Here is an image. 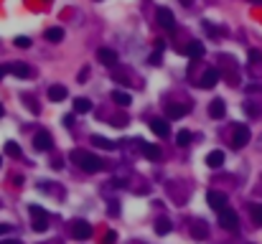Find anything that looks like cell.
Masks as SVG:
<instances>
[{"mask_svg": "<svg viewBox=\"0 0 262 244\" xmlns=\"http://www.w3.org/2000/svg\"><path fill=\"white\" fill-rule=\"evenodd\" d=\"M71 158L79 163V168H82L84 173H99V171L107 168V163H104L102 158H97V155H92V153H84V150H74Z\"/></svg>", "mask_w": 262, "mask_h": 244, "instance_id": "1", "label": "cell"}, {"mask_svg": "<svg viewBox=\"0 0 262 244\" xmlns=\"http://www.w3.org/2000/svg\"><path fill=\"white\" fill-rule=\"evenodd\" d=\"M28 211H31V224H33V231H46L49 229V211H44L41 206H36V203H31L28 206Z\"/></svg>", "mask_w": 262, "mask_h": 244, "instance_id": "2", "label": "cell"}, {"mask_svg": "<svg viewBox=\"0 0 262 244\" xmlns=\"http://www.w3.org/2000/svg\"><path fill=\"white\" fill-rule=\"evenodd\" d=\"M168 193H171V198L178 203V206H183L186 198H189V193H191V188H186V183H181V181H171L168 183Z\"/></svg>", "mask_w": 262, "mask_h": 244, "instance_id": "3", "label": "cell"}, {"mask_svg": "<svg viewBox=\"0 0 262 244\" xmlns=\"http://www.w3.org/2000/svg\"><path fill=\"white\" fill-rule=\"evenodd\" d=\"M219 224H221V229H227V231H237V229H239V216H237V211H234V209L219 211Z\"/></svg>", "mask_w": 262, "mask_h": 244, "instance_id": "4", "label": "cell"}, {"mask_svg": "<svg viewBox=\"0 0 262 244\" xmlns=\"http://www.w3.org/2000/svg\"><path fill=\"white\" fill-rule=\"evenodd\" d=\"M206 203L214 209V211H224V209H229L227 203H229V198H227V193L224 191H209L206 193Z\"/></svg>", "mask_w": 262, "mask_h": 244, "instance_id": "5", "label": "cell"}, {"mask_svg": "<svg viewBox=\"0 0 262 244\" xmlns=\"http://www.w3.org/2000/svg\"><path fill=\"white\" fill-rule=\"evenodd\" d=\"M33 148L39 150V153H51V150H54V138H51V133L39 130V133H36V138H33Z\"/></svg>", "mask_w": 262, "mask_h": 244, "instance_id": "6", "label": "cell"}, {"mask_svg": "<svg viewBox=\"0 0 262 244\" xmlns=\"http://www.w3.org/2000/svg\"><path fill=\"white\" fill-rule=\"evenodd\" d=\"M156 21H158V26L161 28H166V31H176V16H173V11L171 8H158L156 11Z\"/></svg>", "mask_w": 262, "mask_h": 244, "instance_id": "7", "label": "cell"}, {"mask_svg": "<svg viewBox=\"0 0 262 244\" xmlns=\"http://www.w3.org/2000/svg\"><path fill=\"white\" fill-rule=\"evenodd\" d=\"M249 138H252V133H249V128L247 125H234V133H232V148H244L247 143H249Z\"/></svg>", "mask_w": 262, "mask_h": 244, "instance_id": "8", "label": "cell"}, {"mask_svg": "<svg viewBox=\"0 0 262 244\" xmlns=\"http://www.w3.org/2000/svg\"><path fill=\"white\" fill-rule=\"evenodd\" d=\"M71 236L79 239V241L89 239V236H92V224H89V221H82V219L71 221Z\"/></svg>", "mask_w": 262, "mask_h": 244, "instance_id": "9", "label": "cell"}, {"mask_svg": "<svg viewBox=\"0 0 262 244\" xmlns=\"http://www.w3.org/2000/svg\"><path fill=\"white\" fill-rule=\"evenodd\" d=\"M189 112H191V104H176V102H171L166 107V117L168 119H181V117H186Z\"/></svg>", "mask_w": 262, "mask_h": 244, "instance_id": "10", "label": "cell"}, {"mask_svg": "<svg viewBox=\"0 0 262 244\" xmlns=\"http://www.w3.org/2000/svg\"><path fill=\"white\" fill-rule=\"evenodd\" d=\"M97 59H99V64H102V66H107V69H115V66H117V61H120V59H117V54L112 51V49H99V51H97Z\"/></svg>", "mask_w": 262, "mask_h": 244, "instance_id": "11", "label": "cell"}, {"mask_svg": "<svg viewBox=\"0 0 262 244\" xmlns=\"http://www.w3.org/2000/svg\"><path fill=\"white\" fill-rule=\"evenodd\" d=\"M219 84V71L211 66V69H206L204 74H201V81H199V87H204V89H214Z\"/></svg>", "mask_w": 262, "mask_h": 244, "instance_id": "12", "label": "cell"}, {"mask_svg": "<svg viewBox=\"0 0 262 244\" xmlns=\"http://www.w3.org/2000/svg\"><path fill=\"white\" fill-rule=\"evenodd\" d=\"M151 130L158 135V138H168L171 135V125L163 119V117H156V119H151Z\"/></svg>", "mask_w": 262, "mask_h": 244, "instance_id": "13", "label": "cell"}, {"mask_svg": "<svg viewBox=\"0 0 262 244\" xmlns=\"http://www.w3.org/2000/svg\"><path fill=\"white\" fill-rule=\"evenodd\" d=\"M140 153H143L148 160H161V155H163L156 143H140Z\"/></svg>", "mask_w": 262, "mask_h": 244, "instance_id": "14", "label": "cell"}, {"mask_svg": "<svg viewBox=\"0 0 262 244\" xmlns=\"http://www.w3.org/2000/svg\"><path fill=\"white\" fill-rule=\"evenodd\" d=\"M6 71H11V74H13V76H18V79H28V76L33 74V71H31V66H28V64H21V61H13Z\"/></svg>", "mask_w": 262, "mask_h": 244, "instance_id": "15", "label": "cell"}, {"mask_svg": "<svg viewBox=\"0 0 262 244\" xmlns=\"http://www.w3.org/2000/svg\"><path fill=\"white\" fill-rule=\"evenodd\" d=\"M66 97H69V92H66L64 84H51V87H49V99H51V102H64Z\"/></svg>", "mask_w": 262, "mask_h": 244, "instance_id": "16", "label": "cell"}, {"mask_svg": "<svg viewBox=\"0 0 262 244\" xmlns=\"http://www.w3.org/2000/svg\"><path fill=\"white\" fill-rule=\"evenodd\" d=\"M209 114H211L214 119H221L224 114H227V104H224V99H211V104H209Z\"/></svg>", "mask_w": 262, "mask_h": 244, "instance_id": "17", "label": "cell"}, {"mask_svg": "<svg viewBox=\"0 0 262 244\" xmlns=\"http://www.w3.org/2000/svg\"><path fill=\"white\" fill-rule=\"evenodd\" d=\"M112 102L120 104V107H130L133 104V94L130 92H122V89H115V92H112Z\"/></svg>", "mask_w": 262, "mask_h": 244, "instance_id": "18", "label": "cell"}, {"mask_svg": "<svg viewBox=\"0 0 262 244\" xmlns=\"http://www.w3.org/2000/svg\"><path fill=\"white\" fill-rule=\"evenodd\" d=\"M206 166L214 168V171L221 168V166H224V153H221V150H211V153L206 155Z\"/></svg>", "mask_w": 262, "mask_h": 244, "instance_id": "19", "label": "cell"}, {"mask_svg": "<svg viewBox=\"0 0 262 244\" xmlns=\"http://www.w3.org/2000/svg\"><path fill=\"white\" fill-rule=\"evenodd\" d=\"M92 109H94V104L87 97H77V99H74V112H77V114H87Z\"/></svg>", "mask_w": 262, "mask_h": 244, "instance_id": "20", "label": "cell"}, {"mask_svg": "<svg viewBox=\"0 0 262 244\" xmlns=\"http://www.w3.org/2000/svg\"><path fill=\"white\" fill-rule=\"evenodd\" d=\"M186 54H189L194 61H199L204 56V44H201V41H191V44L186 46Z\"/></svg>", "mask_w": 262, "mask_h": 244, "instance_id": "21", "label": "cell"}, {"mask_svg": "<svg viewBox=\"0 0 262 244\" xmlns=\"http://www.w3.org/2000/svg\"><path fill=\"white\" fill-rule=\"evenodd\" d=\"M191 236L199 239V241L206 239V236H209V226H206L204 221H194V224H191Z\"/></svg>", "mask_w": 262, "mask_h": 244, "instance_id": "22", "label": "cell"}, {"mask_svg": "<svg viewBox=\"0 0 262 244\" xmlns=\"http://www.w3.org/2000/svg\"><path fill=\"white\" fill-rule=\"evenodd\" d=\"M171 229H173V224H171V219H168V216L156 219V234H158V236H166Z\"/></svg>", "mask_w": 262, "mask_h": 244, "instance_id": "23", "label": "cell"}, {"mask_svg": "<svg viewBox=\"0 0 262 244\" xmlns=\"http://www.w3.org/2000/svg\"><path fill=\"white\" fill-rule=\"evenodd\" d=\"M92 143L97 148H104V150H117V143H112L109 138H102V135H92Z\"/></svg>", "mask_w": 262, "mask_h": 244, "instance_id": "24", "label": "cell"}, {"mask_svg": "<svg viewBox=\"0 0 262 244\" xmlns=\"http://www.w3.org/2000/svg\"><path fill=\"white\" fill-rule=\"evenodd\" d=\"M46 41H51V44H61V41H64V28H49L46 31Z\"/></svg>", "mask_w": 262, "mask_h": 244, "instance_id": "25", "label": "cell"}, {"mask_svg": "<svg viewBox=\"0 0 262 244\" xmlns=\"http://www.w3.org/2000/svg\"><path fill=\"white\" fill-rule=\"evenodd\" d=\"M189 143H191V133H189V130H181V133L176 135V145L186 148V145H189Z\"/></svg>", "mask_w": 262, "mask_h": 244, "instance_id": "26", "label": "cell"}, {"mask_svg": "<svg viewBox=\"0 0 262 244\" xmlns=\"http://www.w3.org/2000/svg\"><path fill=\"white\" fill-rule=\"evenodd\" d=\"M244 112H247L249 117H259V114H262V107L254 104V102H244Z\"/></svg>", "mask_w": 262, "mask_h": 244, "instance_id": "27", "label": "cell"}, {"mask_svg": "<svg viewBox=\"0 0 262 244\" xmlns=\"http://www.w3.org/2000/svg\"><path fill=\"white\" fill-rule=\"evenodd\" d=\"M6 155L21 158V155H23V153H21V145H18V143H6Z\"/></svg>", "mask_w": 262, "mask_h": 244, "instance_id": "28", "label": "cell"}, {"mask_svg": "<svg viewBox=\"0 0 262 244\" xmlns=\"http://www.w3.org/2000/svg\"><path fill=\"white\" fill-rule=\"evenodd\" d=\"M249 214H252V219H254L257 224H262V203H252V206H249Z\"/></svg>", "mask_w": 262, "mask_h": 244, "instance_id": "29", "label": "cell"}, {"mask_svg": "<svg viewBox=\"0 0 262 244\" xmlns=\"http://www.w3.org/2000/svg\"><path fill=\"white\" fill-rule=\"evenodd\" d=\"M13 44H16L18 49H28V46H31V38H28V36H16Z\"/></svg>", "mask_w": 262, "mask_h": 244, "instance_id": "30", "label": "cell"}, {"mask_svg": "<svg viewBox=\"0 0 262 244\" xmlns=\"http://www.w3.org/2000/svg\"><path fill=\"white\" fill-rule=\"evenodd\" d=\"M112 125H115V128H125V125H127V117L115 114V117H112Z\"/></svg>", "mask_w": 262, "mask_h": 244, "instance_id": "31", "label": "cell"}, {"mask_svg": "<svg viewBox=\"0 0 262 244\" xmlns=\"http://www.w3.org/2000/svg\"><path fill=\"white\" fill-rule=\"evenodd\" d=\"M259 61H262V54H259L257 49H252V51H249V64H259Z\"/></svg>", "mask_w": 262, "mask_h": 244, "instance_id": "32", "label": "cell"}, {"mask_svg": "<svg viewBox=\"0 0 262 244\" xmlns=\"http://www.w3.org/2000/svg\"><path fill=\"white\" fill-rule=\"evenodd\" d=\"M115 241H117V231H112V229H109V231L104 234V244H115Z\"/></svg>", "mask_w": 262, "mask_h": 244, "instance_id": "33", "label": "cell"}, {"mask_svg": "<svg viewBox=\"0 0 262 244\" xmlns=\"http://www.w3.org/2000/svg\"><path fill=\"white\" fill-rule=\"evenodd\" d=\"M151 64H153V66H158V64H161V51L151 54Z\"/></svg>", "mask_w": 262, "mask_h": 244, "instance_id": "34", "label": "cell"}, {"mask_svg": "<svg viewBox=\"0 0 262 244\" xmlns=\"http://www.w3.org/2000/svg\"><path fill=\"white\" fill-rule=\"evenodd\" d=\"M8 231H11V224H3V221H0V234H3V236H6Z\"/></svg>", "mask_w": 262, "mask_h": 244, "instance_id": "35", "label": "cell"}, {"mask_svg": "<svg viewBox=\"0 0 262 244\" xmlns=\"http://www.w3.org/2000/svg\"><path fill=\"white\" fill-rule=\"evenodd\" d=\"M64 125H66V128L74 125V114H66V117H64Z\"/></svg>", "mask_w": 262, "mask_h": 244, "instance_id": "36", "label": "cell"}, {"mask_svg": "<svg viewBox=\"0 0 262 244\" xmlns=\"http://www.w3.org/2000/svg\"><path fill=\"white\" fill-rule=\"evenodd\" d=\"M117 211H120V206H117V201H112V206H109V214H112V216H115Z\"/></svg>", "mask_w": 262, "mask_h": 244, "instance_id": "37", "label": "cell"}, {"mask_svg": "<svg viewBox=\"0 0 262 244\" xmlns=\"http://www.w3.org/2000/svg\"><path fill=\"white\" fill-rule=\"evenodd\" d=\"M87 76H89V69H87V66H84V69H82V71H79V81H84V79H87Z\"/></svg>", "mask_w": 262, "mask_h": 244, "instance_id": "38", "label": "cell"}, {"mask_svg": "<svg viewBox=\"0 0 262 244\" xmlns=\"http://www.w3.org/2000/svg\"><path fill=\"white\" fill-rule=\"evenodd\" d=\"M0 244H21V241H18V239H3Z\"/></svg>", "mask_w": 262, "mask_h": 244, "instance_id": "39", "label": "cell"}, {"mask_svg": "<svg viewBox=\"0 0 262 244\" xmlns=\"http://www.w3.org/2000/svg\"><path fill=\"white\" fill-rule=\"evenodd\" d=\"M194 3V0H181V6H191Z\"/></svg>", "mask_w": 262, "mask_h": 244, "instance_id": "40", "label": "cell"}, {"mask_svg": "<svg viewBox=\"0 0 262 244\" xmlns=\"http://www.w3.org/2000/svg\"><path fill=\"white\" fill-rule=\"evenodd\" d=\"M257 148H259V150H262V135H259V138H257Z\"/></svg>", "mask_w": 262, "mask_h": 244, "instance_id": "41", "label": "cell"}, {"mask_svg": "<svg viewBox=\"0 0 262 244\" xmlns=\"http://www.w3.org/2000/svg\"><path fill=\"white\" fill-rule=\"evenodd\" d=\"M6 114V109H3V104H0V117H3Z\"/></svg>", "mask_w": 262, "mask_h": 244, "instance_id": "42", "label": "cell"}, {"mask_svg": "<svg viewBox=\"0 0 262 244\" xmlns=\"http://www.w3.org/2000/svg\"><path fill=\"white\" fill-rule=\"evenodd\" d=\"M3 74H6V69H3V66H0V79H3Z\"/></svg>", "mask_w": 262, "mask_h": 244, "instance_id": "43", "label": "cell"}, {"mask_svg": "<svg viewBox=\"0 0 262 244\" xmlns=\"http://www.w3.org/2000/svg\"><path fill=\"white\" fill-rule=\"evenodd\" d=\"M0 166H3V158H0Z\"/></svg>", "mask_w": 262, "mask_h": 244, "instance_id": "44", "label": "cell"}]
</instances>
